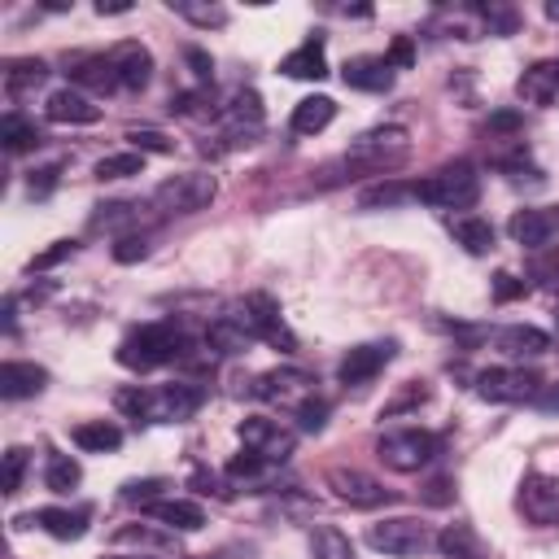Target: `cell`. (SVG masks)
I'll return each mask as SVG.
<instances>
[{"label": "cell", "instance_id": "6da1fadb", "mask_svg": "<svg viewBox=\"0 0 559 559\" xmlns=\"http://www.w3.org/2000/svg\"><path fill=\"white\" fill-rule=\"evenodd\" d=\"M188 349H192V341L183 336V328H179L175 319H162V323H144V328L127 332L114 358H118L127 371H153V367L179 362Z\"/></svg>", "mask_w": 559, "mask_h": 559}, {"label": "cell", "instance_id": "7a4b0ae2", "mask_svg": "<svg viewBox=\"0 0 559 559\" xmlns=\"http://www.w3.org/2000/svg\"><path fill=\"white\" fill-rule=\"evenodd\" d=\"M406 157H411V131L397 127V122L371 127V131H362L358 140H349V148H345V166H349V170H362V175L397 170Z\"/></svg>", "mask_w": 559, "mask_h": 559}, {"label": "cell", "instance_id": "3957f363", "mask_svg": "<svg viewBox=\"0 0 559 559\" xmlns=\"http://www.w3.org/2000/svg\"><path fill=\"white\" fill-rule=\"evenodd\" d=\"M415 192L424 205H437V210H472L480 201V175L472 162H445L428 179H419Z\"/></svg>", "mask_w": 559, "mask_h": 559}, {"label": "cell", "instance_id": "277c9868", "mask_svg": "<svg viewBox=\"0 0 559 559\" xmlns=\"http://www.w3.org/2000/svg\"><path fill=\"white\" fill-rule=\"evenodd\" d=\"M227 314H231L253 341H266V345L284 349V354L297 349V336L288 332V323H284V314H280V301H275L271 293H249V297H240Z\"/></svg>", "mask_w": 559, "mask_h": 559}, {"label": "cell", "instance_id": "5b68a950", "mask_svg": "<svg viewBox=\"0 0 559 559\" xmlns=\"http://www.w3.org/2000/svg\"><path fill=\"white\" fill-rule=\"evenodd\" d=\"M214 197H218V183L205 170H183L153 188V205L162 214H201V210H210Z\"/></svg>", "mask_w": 559, "mask_h": 559}, {"label": "cell", "instance_id": "8992f818", "mask_svg": "<svg viewBox=\"0 0 559 559\" xmlns=\"http://www.w3.org/2000/svg\"><path fill=\"white\" fill-rule=\"evenodd\" d=\"M441 450V441L424 428H389L380 441H376V459L393 472H419L424 463H432Z\"/></svg>", "mask_w": 559, "mask_h": 559}, {"label": "cell", "instance_id": "52a82bcc", "mask_svg": "<svg viewBox=\"0 0 559 559\" xmlns=\"http://www.w3.org/2000/svg\"><path fill=\"white\" fill-rule=\"evenodd\" d=\"M428 542H432L428 528L419 520H411V515H393V520H380V524L367 528V546L371 550H384L393 559H411V555L428 550Z\"/></svg>", "mask_w": 559, "mask_h": 559}, {"label": "cell", "instance_id": "ba28073f", "mask_svg": "<svg viewBox=\"0 0 559 559\" xmlns=\"http://www.w3.org/2000/svg\"><path fill=\"white\" fill-rule=\"evenodd\" d=\"M537 389H542V376L524 371V367H485V371H476V393L485 402H533Z\"/></svg>", "mask_w": 559, "mask_h": 559}, {"label": "cell", "instance_id": "9c48e42d", "mask_svg": "<svg viewBox=\"0 0 559 559\" xmlns=\"http://www.w3.org/2000/svg\"><path fill=\"white\" fill-rule=\"evenodd\" d=\"M515 507L528 524L537 528H555L559 524V476H546V472H528L520 480V493H515Z\"/></svg>", "mask_w": 559, "mask_h": 559}, {"label": "cell", "instance_id": "30bf717a", "mask_svg": "<svg viewBox=\"0 0 559 559\" xmlns=\"http://www.w3.org/2000/svg\"><path fill=\"white\" fill-rule=\"evenodd\" d=\"M249 393L262 397V402H280L284 411H297L306 397H314V376L301 371V367H275V371L258 376Z\"/></svg>", "mask_w": 559, "mask_h": 559}, {"label": "cell", "instance_id": "8fae6325", "mask_svg": "<svg viewBox=\"0 0 559 559\" xmlns=\"http://www.w3.org/2000/svg\"><path fill=\"white\" fill-rule=\"evenodd\" d=\"M240 441H245V450H253V454H262L266 463H284L288 454H293V445H297V437H293V428H284L280 419H266V415H249V419H240Z\"/></svg>", "mask_w": 559, "mask_h": 559}, {"label": "cell", "instance_id": "7c38bea8", "mask_svg": "<svg viewBox=\"0 0 559 559\" xmlns=\"http://www.w3.org/2000/svg\"><path fill=\"white\" fill-rule=\"evenodd\" d=\"M218 122H223V140H231V144H253L258 131H262V100H258V92L240 87V92L218 109Z\"/></svg>", "mask_w": 559, "mask_h": 559}, {"label": "cell", "instance_id": "4fadbf2b", "mask_svg": "<svg viewBox=\"0 0 559 559\" xmlns=\"http://www.w3.org/2000/svg\"><path fill=\"white\" fill-rule=\"evenodd\" d=\"M201 406H205V384H192V380H175V384H162V389H153V411H148V419H162V424H179V419H192Z\"/></svg>", "mask_w": 559, "mask_h": 559}, {"label": "cell", "instance_id": "5bb4252c", "mask_svg": "<svg viewBox=\"0 0 559 559\" xmlns=\"http://www.w3.org/2000/svg\"><path fill=\"white\" fill-rule=\"evenodd\" d=\"M328 489H332L341 502L362 507V511L384 507V502L393 498L376 476H367V472H358V467H332V472H328Z\"/></svg>", "mask_w": 559, "mask_h": 559}, {"label": "cell", "instance_id": "9a60e30c", "mask_svg": "<svg viewBox=\"0 0 559 559\" xmlns=\"http://www.w3.org/2000/svg\"><path fill=\"white\" fill-rule=\"evenodd\" d=\"M511 240L520 249H546L559 236V205H533V210H515L507 223Z\"/></svg>", "mask_w": 559, "mask_h": 559}, {"label": "cell", "instance_id": "2e32d148", "mask_svg": "<svg viewBox=\"0 0 559 559\" xmlns=\"http://www.w3.org/2000/svg\"><path fill=\"white\" fill-rule=\"evenodd\" d=\"M393 354H397V345L393 341H371V345H354L345 358H341V367H336V380L341 384H367V380H376L389 362H393Z\"/></svg>", "mask_w": 559, "mask_h": 559}, {"label": "cell", "instance_id": "e0dca14e", "mask_svg": "<svg viewBox=\"0 0 559 559\" xmlns=\"http://www.w3.org/2000/svg\"><path fill=\"white\" fill-rule=\"evenodd\" d=\"M109 61H114V70H118V87H127V92H144V87H148V79H153V57H148V48H144L140 39H118V44L109 48Z\"/></svg>", "mask_w": 559, "mask_h": 559}, {"label": "cell", "instance_id": "ac0fdd59", "mask_svg": "<svg viewBox=\"0 0 559 559\" xmlns=\"http://www.w3.org/2000/svg\"><path fill=\"white\" fill-rule=\"evenodd\" d=\"M515 92H520V100L542 105V109L559 105V57H542V61H533V66L520 74Z\"/></svg>", "mask_w": 559, "mask_h": 559}, {"label": "cell", "instance_id": "d6986e66", "mask_svg": "<svg viewBox=\"0 0 559 559\" xmlns=\"http://www.w3.org/2000/svg\"><path fill=\"white\" fill-rule=\"evenodd\" d=\"M44 118L48 122H70V127H92L100 122V105H92L83 92L74 87H57L48 100H44Z\"/></svg>", "mask_w": 559, "mask_h": 559}, {"label": "cell", "instance_id": "ffe728a7", "mask_svg": "<svg viewBox=\"0 0 559 559\" xmlns=\"http://www.w3.org/2000/svg\"><path fill=\"white\" fill-rule=\"evenodd\" d=\"M341 83L354 92H389L393 87V66L384 57H349L341 66Z\"/></svg>", "mask_w": 559, "mask_h": 559}, {"label": "cell", "instance_id": "44dd1931", "mask_svg": "<svg viewBox=\"0 0 559 559\" xmlns=\"http://www.w3.org/2000/svg\"><path fill=\"white\" fill-rule=\"evenodd\" d=\"M144 515H153L157 524H166L170 533H197L205 524V511L188 498H153L148 507H140Z\"/></svg>", "mask_w": 559, "mask_h": 559}, {"label": "cell", "instance_id": "7402d4cb", "mask_svg": "<svg viewBox=\"0 0 559 559\" xmlns=\"http://www.w3.org/2000/svg\"><path fill=\"white\" fill-rule=\"evenodd\" d=\"M493 349H502L507 358H537V354L550 349V336L533 323H511V328L493 332Z\"/></svg>", "mask_w": 559, "mask_h": 559}, {"label": "cell", "instance_id": "603a6c76", "mask_svg": "<svg viewBox=\"0 0 559 559\" xmlns=\"http://www.w3.org/2000/svg\"><path fill=\"white\" fill-rule=\"evenodd\" d=\"M44 384H48V371H44V367H35V362H17V358L0 362V397L22 402V397H35Z\"/></svg>", "mask_w": 559, "mask_h": 559}, {"label": "cell", "instance_id": "cb8c5ba5", "mask_svg": "<svg viewBox=\"0 0 559 559\" xmlns=\"http://www.w3.org/2000/svg\"><path fill=\"white\" fill-rule=\"evenodd\" d=\"M70 79H74L79 87H92V92H114V87H118V70H114L109 52L74 57V61H70Z\"/></svg>", "mask_w": 559, "mask_h": 559}, {"label": "cell", "instance_id": "d4e9b609", "mask_svg": "<svg viewBox=\"0 0 559 559\" xmlns=\"http://www.w3.org/2000/svg\"><path fill=\"white\" fill-rule=\"evenodd\" d=\"M31 520L57 542H79L87 533V511H70V507H39Z\"/></svg>", "mask_w": 559, "mask_h": 559}, {"label": "cell", "instance_id": "484cf974", "mask_svg": "<svg viewBox=\"0 0 559 559\" xmlns=\"http://www.w3.org/2000/svg\"><path fill=\"white\" fill-rule=\"evenodd\" d=\"M70 441L79 450H87V454H109V450L122 445V428L109 424V419H83V424L70 428Z\"/></svg>", "mask_w": 559, "mask_h": 559}, {"label": "cell", "instance_id": "4316f807", "mask_svg": "<svg viewBox=\"0 0 559 559\" xmlns=\"http://www.w3.org/2000/svg\"><path fill=\"white\" fill-rule=\"evenodd\" d=\"M411 201H419V192H415V183H402V179H380L358 192V210H397Z\"/></svg>", "mask_w": 559, "mask_h": 559}, {"label": "cell", "instance_id": "83f0119b", "mask_svg": "<svg viewBox=\"0 0 559 559\" xmlns=\"http://www.w3.org/2000/svg\"><path fill=\"white\" fill-rule=\"evenodd\" d=\"M280 70H284L288 79H323V74H328V61H323V39H319V35H310L301 48H293V52L280 61Z\"/></svg>", "mask_w": 559, "mask_h": 559}, {"label": "cell", "instance_id": "f1b7e54d", "mask_svg": "<svg viewBox=\"0 0 559 559\" xmlns=\"http://www.w3.org/2000/svg\"><path fill=\"white\" fill-rule=\"evenodd\" d=\"M332 118H336V100H332V96H306V100H297L288 127H293L297 135H319Z\"/></svg>", "mask_w": 559, "mask_h": 559}, {"label": "cell", "instance_id": "f546056e", "mask_svg": "<svg viewBox=\"0 0 559 559\" xmlns=\"http://www.w3.org/2000/svg\"><path fill=\"white\" fill-rule=\"evenodd\" d=\"M450 231H454V240H459L467 253H489V249H493V227H489V218L459 214V218H450Z\"/></svg>", "mask_w": 559, "mask_h": 559}, {"label": "cell", "instance_id": "4dcf8cb0", "mask_svg": "<svg viewBox=\"0 0 559 559\" xmlns=\"http://www.w3.org/2000/svg\"><path fill=\"white\" fill-rule=\"evenodd\" d=\"M205 345L218 349V354H245V349L253 345V336H249L231 314H218V319L210 323V332H205Z\"/></svg>", "mask_w": 559, "mask_h": 559}, {"label": "cell", "instance_id": "1f68e13d", "mask_svg": "<svg viewBox=\"0 0 559 559\" xmlns=\"http://www.w3.org/2000/svg\"><path fill=\"white\" fill-rule=\"evenodd\" d=\"M44 74H48V66H44L39 57H13L9 70H4V92H9V96H22V92L39 87Z\"/></svg>", "mask_w": 559, "mask_h": 559}, {"label": "cell", "instance_id": "d6a6232c", "mask_svg": "<svg viewBox=\"0 0 559 559\" xmlns=\"http://www.w3.org/2000/svg\"><path fill=\"white\" fill-rule=\"evenodd\" d=\"M437 550H441L445 559H485V546H480V537H476L467 524H450V528L437 537Z\"/></svg>", "mask_w": 559, "mask_h": 559}, {"label": "cell", "instance_id": "836d02e7", "mask_svg": "<svg viewBox=\"0 0 559 559\" xmlns=\"http://www.w3.org/2000/svg\"><path fill=\"white\" fill-rule=\"evenodd\" d=\"M0 140H4V153H26V148H35V144L44 140V131H39L31 118H22V114H4Z\"/></svg>", "mask_w": 559, "mask_h": 559}, {"label": "cell", "instance_id": "e575fe53", "mask_svg": "<svg viewBox=\"0 0 559 559\" xmlns=\"http://www.w3.org/2000/svg\"><path fill=\"white\" fill-rule=\"evenodd\" d=\"M83 480V467L70 459V454H52L48 459V472H44V485L52 489V493H70L74 485Z\"/></svg>", "mask_w": 559, "mask_h": 559}, {"label": "cell", "instance_id": "d590c367", "mask_svg": "<svg viewBox=\"0 0 559 559\" xmlns=\"http://www.w3.org/2000/svg\"><path fill=\"white\" fill-rule=\"evenodd\" d=\"M100 214L92 218L96 231H118L122 223H140V201H109V205H96Z\"/></svg>", "mask_w": 559, "mask_h": 559}, {"label": "cell", "instance_id": "8d00e7d4", "mask_svg": "<svg viewBox=\"0 0 559 559\" xmlns=\"http://www.w3.org/2000/svg\"><path fill=\"white\" fill-rule=\"evenodd\" d=\"M310 546H314V559H354V546H349V537L341 533V528H314V537H310Z\"/></svg>", "mask_w": 559, "mask_h": 559}, {"label": "cell", "instance_id": "74e56055", "mask_svg": "<svg viewBox=\"0 0 559 559\" xmlns=\"http://www.w3.org/2000/svg\"><path fill=\"white\" fill-rule=\"evenodd\" d=\"M144 170V153H109L96 162V179H127Z\"/></svg>", "mask_w": 559, "mask_h": 559}, {"label": "cell", "instance_id": "f35d334b", "mask_svg": "<svg viewBox=\"0 0 559 559\" xmlns=\"http://www.w3.org/2000/svg\"><path fill=\"white\" fill-rule=\"evenodd\" d=\"M114 406L140 424V419H148V411H153V393L140 389V384H131V389H118V393H114Z\"/></svg>", "mask_w": 559, "mask_h": 559}, {"label": "cell", "instance_id": "ab89813d", "mask_svg": "<svg viewBox=\"0 0 559 559\" xmlns=\"http://www.w3.org/2000/svg\"><path fill=\"white\" fill-rule=\"evenodd\" d=\"M170 109H175V114H183V118L218 114V109H214V92H210V87H197V92H179V96H170Z\"/></svg>", "mask_w": 559, "mask_h": 559}, {"label": "cell", "instance_id": "60d3db41", "mask_svg": "<svg viewBox=\"0 0 559 559\" xmlns=\"http://www.w3.org/2000/svg\"><path fill=\"white\" fill-rule=\"evenodd\" d=\"M127 140H131V153H175V140L153 127H127Z\"/></svg>", "mask_w": 559, "mask_h": 559}, {"label": "cell", "instance_id": "b9f144b4", "mask_svg": "<svg viewBox=\"0 0 559 559\" xmlns=\"http://www.w3.org/2000/svg\"><path fill=\"white\" fill-rule=\"evenodd\" d=\"M22 472H26V450L22 445H9L4 450V476H0V489L13 498L22 489Z\"/></svg>", "mask_w": 559, "mask_h": 559}, {"label": "cell", "instance_id": "7bdbcfd3", "mask_svg": "<svg viewBox=\"0 0 559 559\" xmlns=\"http://www.w3.org/2000/svg\"><path fill=\"white\" fill-rule=\"evenodd\" d=\"M419 402H428V389L411 380V384H406V389H402V393H397L393 402H384V411H380V419H393V415H402V411H415Z\"/></svg>", "mask_w": 559, "mask_h": 559}, {"label": "cell", "instance_id": "ee69618b", "mask_svg": "<svg viewBox=\"0 0 559 559\" xmlns=\"http://www.w3.org/2000/svg\"><path fill=\"white\" fill-rule=\"evenodd\" d=\"M262 472H266V459L253 454V450H245V454H236V459L227 463V476H231V480H258Z\"/></svg>", "mask_w": 559, "mask_h": 559}, {"label": "cell", "instance_id": "f6af8a7d", "mask_svg": "<svg viewBox=\"0 0 559 559\" xmlns=\"http://www.w3.org/2000/svg\"><path fill=\"white\" fill-rule=\"evenodd\" d=\"M188 485H192L197 493H210V498H218V502H227V498H231V485H227L223 476H214V472H205V467H197V472L188 476Z\"/></svg>", "mask_w": 559, "mask_h": 559}, {"label": "cell", "instance_id": "bcb514c9", "mask_svg": "<svg viewBox=\"0 0 559 559\" xmlns=\"http://www.w3.org/2000/svg\"><path fill=\"white\" fill-rule=\"evenodd\" d=\"M170 9H175L179 17H188V22H197V26H223V22H227L223 9H205V4H183V0L175 4V0H170Z\"/></svg>", "mask_w": 559, "mask_h": 559}, {"label": "cell", "instance_id": "7dc6e473", "mask_svg": "<svg viewBox=\"0 0 559 559\" xmlns=\"http://www.w3.org/2000/svg\"><path fill=\"white\" fill-rule=\"evenodd\" d=\"M109 253H114V262H122V266H127V262H140V258L148 253V236H135V231H131V236H118V245H114Z\"/></svg>", "mask_w": 559, "mask_h": 559}, {"label": "cell", "instance_id": "c3c4849f", "mask_svg": "<svg viewBox=\"0 0 559 559\" xmlns=\"http://www.w3.org/2000/svg\"><path fill=\"white\" fill-rule=\"evenodd\" d=\"M297 419H301V428L306 432H319L323 424H328V402L314 393V397H306L301 406H297Z\"/></svg>", "mask_w": 559, "mask_h": 559}, {"label": "cell", "instance_id": "681fc988", "mask_svg": "<svg viewBox=\"0 0 559 559\" xmlns=\"http://www.w3.org/2000/svg\"><path fill=\"white\" fill-rule=\"evenodd\" d=\"M57 179H61V162H52V166H39V170H31L26 188H31V197H48V192L57 188Z\"/></svg>", "mask_w": 559, "mask_h": 559}, {"label": "cell", "instance_id": "f907efd6", "mask_svg": "<svg viewBox=\"0 0 559 559\" xmlns=\"http://www.w3.org/2000/svg\"><path fill=\"white\" fill-rule=\"evenodd\" d=\"M384 61H389L393 70H411V66H415V44H411V35H397V39L389 44Z\"/></svg>", "mask_w": 559, "mask_h": 559}, {"label": "cell", "instance_id": "816d5d0a", "mask_svg": "<svg viewBox=\"0 0 559 559\" xmlns=\"http://www.w3.org/2000/svg\"><path fill=\"white\" fill-rule=\"evenodd\" d=\"M183 61H188V66H192V74L201 79V87H210V79H214V61H210V52L192 44V48H183Z\"/></svg>", "mask_w": 559, "mask_h": 559}, {"label": "cell", "instance_id": "f5cc1de1", "mask_svg": "<svg viewBox=\"0 0 559 559\" xmlns=\"http://www.w3.org/2000/svg\"><path fill=\"white\" fill-rule=\"evenodd\" d=\"M70 253H74V240H57L52 249H44V253H35V258H31V271H48V266L66 262Z\"/></svg>", "mask_w": 559, "mask_h": 559}, {"label": "cell", "instance_id": "db71d44e", "mask_svg": "<svg viewBox=\"0 0 559 559\" xmlns=\"http://www.w3.org/2000/svg\"><path fill=\"white\" fill-rule=\"evenodd\" d=\"M157 489H166V485H162V480H131V485H122V502L148 507V502L157 498Z\"/></svg>", "mask_w": 559, "mask_h": 559}, {"label": "cell", "instance_id": "11a10c76", "mask_svg": "<svg viewBox=\"0 0 559 559\" xmlns=\"http://www.w3.org/2000/svg\"><path fill=\"white\" fill-rule=\"evenodd\" d=\"M450 485H454L450 476H432V480H428V485L419 489V498H424L428 507H445V502L454 498V489H450Z\"/></svg>", "mask_w": 559, "mask_h": 559}, {"label": "cell", "instance_id": "9f6ffc18", "mask_svg": "<svg viewBox=\"0 0 559 559\" xmlns=\"http://www.w3.org/2000/svg\"><path fill=\"white\" fill-rule=\"evenodd\" d=\"M524 127V114L520 109H498V114H489V131H498V135H515Z\"/></svg>", "mask_w": 559, "mask_h": 559}, {"label": "cell", "instance_id": "6f0895ef", "mask_svg": "<svg viewBox=\"0 0 559 559\" xmlns=\"http://www.w3.org/2000/svg\"><path fill=\"white\" fill-rule=\"evenodd\" d=\"M493 297H498V301H515V297H524V280H515L511 271H498V275H493Z\"/></svg>", "mask_w": 559, "mask_h": 559}, {"label": "cell", "instance_id": "680465c9", "mask_svg": "<svg viewBox=\"0 0 559 559\" xmlns=\"http://www.w3.org/2000/svg\"><path fill=\"white\" fill-rule=\"evenodd\" d=\"M480 13L489 22V31H498V35H511L515 31V13L511 9H480Z\"/></svg>", "mask_w": 559, "mask_h": 559}, {"label": "cell", "instance_id": "91938a15", "mask_svg": "<svg viewBox=\"0 0 559 559\" xmlns=\"http://www.w3.org/2000/svg\"><path fill=\"white\" fill-rule=\"evenodd\" d=\"M533 406H537L542 415H559V380H555V384H542L537 397H533Z\"/></svg>", "mask_w": 559, "mask_h": 559}, {"label": "cell", "instance_id": "94428289", "mask_svg": "<svg viewBox=\"0 0 559 559\" xmlns=\"http://www.w3.org/2000/svg\"><path fill=\"white\" fill-rule=\"evenodd\" d=\"M127 9H131L127 0H100V4H96V13H127Z\"/></svg>", "mask_w": 559, "mask_h": 559}, {"label": "cell", "instance_id": "6125c7cd", "mask_svg": "<svg viewBox=\"0 0 559 559\" xmlns=\"http://www.w3.org/2000/svg\"><path fill=\"white\" fill-rule=\"evenodd\" d=\"M546 17H550V22H559V0H550V4H546Z\"/></svg>", "mask_w": 559, "mask_h": 559}, {"label": "cell", "instance_id": "be15d7a7", "mask_svg": "<svg viewBox=\"0 0 559 559\" xmlns=\"http://www.w3.org/2000/svg\"><path fill=\"white\" fill-rule=\"evenodd\" d=\"M100 559H144V555H100Z\"/></svg>", "mask_w": 559, "mask_h": 559}, {"label": "cell", "instance_id": "e7e4bbea", "mask_svg": "<svg viewBox=\"0 0 559 559\" xmlns=\"http://www.w3.org/2000/svg\"><path fill=\"white\" fill-rule=\"evenodd\" d=\"M555 323H559V310H555Z\"/></svg>", "mask_w": 559, "mask_h": 559}]
</instances>
